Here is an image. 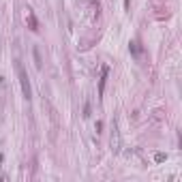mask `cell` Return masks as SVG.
Listing matches in <instances>:
<instances>
[{
  "label": "cell",
  "instance_id": "1",
  "mask_svg": "<svg viewBox=\"0 0 182 182\" xmlns=\"http://www.w3.org/2000/svg\"><path fill=\"white\" fill-rule=\"evenodd\" d=\"M15 71H17L19 84H21V92H24V99H26V101H30V99H32V88H30V81H28L26 69L21 66V62H19V60H15Z\"/></svg>",
  "mask_w": 182,
  "mask_h": 182
},
{
  "label": "cell",
  "instance_id": "2",
  "mask_svg": "<svg viewBox=\"0 0 182 182\" xmlns=\"http://www.w3.org/2000/svg\"><path fill=\"white\" fill-rule=\"evenodd\" d=\"M26 19L30 21V28H32V30H39V26H37V19H34V15L30 13V9H28V15H26Z\"/></svg>",
  "mask_w": 182,
  "mask_h": 182
},
{
  "label": "cell",
  "instance_id": "3",
  "mask_svg": "<svg viewBox=\"0 0 182 182\" xmlns=\"http://www.w3.org/2000/svg\"><path fill=\"white\" fill-rule=\"evenodd\" d=\"M32 54H34V64H37V69H41V66H43V60H41V54H39V49L34 47V49H32Z\"/></svg>",
  "mask_w": 182,
  "mask_h": 182
},
{
  "label": "cell",
  "instance_id": "4",
  "mask_svg": "<svg viewBox=\"0 0 182 182\" xmlns=\"http://www.w3.org/2000/svg\"><path fill=\"white\" fill-rule=\"evenodd\" d=\"M105 79H107V66L103 69V75H101V86H99V92L103 94V90H105Z\"/></svg>",
  "mask_w": 182,
  "mask_h": 182
},
{
  "label": "cell",
  "instance_id": "5",
  "mask_svg": "<svg viewBox=\"0 0 182 182\" xmlns=\"http://www.w3.org/2000/svg\"><path fill=\"white\" fill-rule=\"evenodd\" d=\"M165 158H167V156H165L163 152H156V154H154V161H156V163H163Z\"/></svg>",
  "mask_w": 182,
  "mask_h": 182
}]
</instances>
